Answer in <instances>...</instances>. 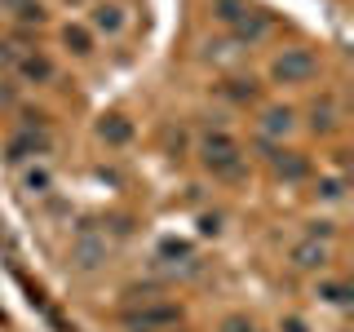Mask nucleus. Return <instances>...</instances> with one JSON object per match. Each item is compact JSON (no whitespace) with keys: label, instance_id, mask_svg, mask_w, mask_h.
I'll use <instances>...</instances> for the list:
<instances>
[{"label":"nucleus","instance_id":"1","mask_svg":"<svg viewBox=\"0 0 354 332\" xmlns=\"http://www.w3.org/2000/svg\"><path fill=\"white\" fill-rule=\"evenodd\" d=\"M195 155H199V164H204L213 177H226V182L243 177V147H239V138L226 124H204L199 129Z\"/></svg>","mask_w":354,"mask_h":332},{"label":"nucleus","instance_id":"2","mask_svg":"<svg viewBox=\"0 0 354 332\" xmlns=\"http://www.w3.org/2000/svg\"><path fill=\"white\" fill-rule=\"evenodd\" d=\"M270 75L279 84H310L319 75V58L310 49H283V53H274Z\"/></svg>","mask_w":354,"mask_h":332},{"label":"nucleus","instance_id":"3","mask_svg":"<svg viewBox=\"0 0 354 332\" xmlns=\"http://www.w3.org/2000/svg\"><path fill=\"white\" fill-rule=\"evenodd\" d=\"M292 129H297V111L292 107H266L257 116L261 142H283V138H292Z\"/></svg>","mask_w":354,"mask_h":332},{"label":"nucleus","instance_id":"4","mask_svg":"<svg viewBox=\"0 0 354 332\" xmlns=\"http://www.w3.org/2000/svg\"><path fill=\"white\" fill-rule=\"evenodd\" d=\"M88 27L97 31V36H124V27H129V14L120 5H93V14H88Z\"/></svg>","mask_w":354,"mask_h":332},{"label":"nucleus","instance_id":"5","mask_svg":"<svg viewBox=\"0 0 354 332\" xmlns=\"http://www.w3.org/2000/svg\"><path fill=\"white\" fill-rule=\"evenodd\" d=\"M288 261H292L297 270H324V266H328V248L319 239H301V243H292Z\"/></svg>","mask_w":354,"mask_h":332},{"label":"nucleus","instance_id":"6","mask_svg":"<svg viewBox=\"0 0 354 332\" xmlns=\"http://www.w3.org/2000/svg\"><path fill=\"white\" fill-rule=\"evenodd\" d=\"M18 75L27 84H49L53 75H58V66L44 58V53H22V58H18Z\"/></svg>","mask_w":354,"mask_h":332},{"label":"nucleus","instance_id":"7","mask_svg":"<svg viewBox=\"0 0 354 332\" xmlns=\"http://www.w3.org/2000/svg\"><path fill=\"white\" fill-rule=\"evenodd\" d=\"M97 261H106V243L93 239V235H80V243L71 248V266L75 270H93Z\"/></svg>","mask_w":354,"mask_h":332},{"label":"nucleus","instance_id":"8","mask_svg":"<svg viewBox=\"0 0 354 332\" xmlns=\"http://www.w3.org/2000/svg\"><path fill=\"white\" fill-rule=\"evenodd\" d=\"M208 9H213V18H217L226 31H235L239 22L252 14V5H248V0H208Z\"/></svg>","mask_w":354,"mask_h":332},{"label":"nucleus","instance_id":"9","mask_svg":"<svg viewBox=\"0 0 354 332\" xmlns=\"http://www.w3.org/2000/svg\"><path fill=\"white\" fill-rule=\"evenodd\" d=\"M18 182H22L27 195H49L53 191V169L49 164H27V169L18 173Z\"/></svg>","mask_w":354,"mask_h":332},{"label":"nucleus","instance_id":"10","mask_svg":"<svg viewBox=\"0 0 354 332\" xmlns=\"http://www.w3.org/2000/svg\"><path fill=\"white\" fill-rule=\"evenodd\" d=\"M97 133H102L111 147H124V142L133 138V124H129L124 116H102V129H97Z\"/></svg>","mask_w":354,"mask_h":332},{"label":"nucleus","instance_id":"11","mask_svg":"<svg viewBox=\"0 0 354 332\" xmlns=\"http://www.w3.org/2000/svg\"><path fill=\"white\" fill-rule=\"evenodd\" d=\"M315 293H319V302H328V306H346L350 302V284H341V279H324Z\"/></svg>","mask_w":354,"mask_h":332},{"label":"nucleus","instance_id":"12","mask_svg":"<svg viewBox=\"0 0 354 332\" xmlns=\"http://www.w3.org/2000/svg\"><path fill=\"white\" fill-rule=\"evenodd\" d=\"M310 116H315V120H310L315 133H332V129H337V102H332V98H324V107H315Z\"/></svg>","mask_w":354,"mask_h":332},{"label":"nucleus","instance_id":"13","mask_svg":"<svg viewBox=\"0 0 354 332\" xmlns=\"http://www.w3.org/2000/svg\"><path fill=\"white\" fill-rule=\"evenodd\" d=\"M62 40H66V49L80 53V58H88V53H93V36H88L84 27H62Z\"/></svg>","mask_w":354,"mask_h":332},{"label":"nucleus","instance_id":"14","mask_svg":"<svg viewBox=\"0 0 354 332\" xmlns=\"http://www.w3.org/2000/svg\"><path fill=\"white\" fill-rule=\"evenodd\" d=\"M319 199H328V204H341V199H346V182H341V177H328V182H319Z\"/></svg>","mask_w":354,"mask_h":332},{"label":"nucleus","instance_id":"15","mask_svg":"<svg viewBox=\"0 0 354 332\" xmlns=\"http://www.w3.org/2000/svg\"><path fill=\"white\" fill-rule=\"evenodd\" d=\"M18 14L14 18H22V22H44V5L36 0V5H31V0H22V5H14Z\"/></svg>","mask_w":354,"mask_h":332},{"label":"nucleus","instance_id":"16","mask_svg":"<svg viewBox=\"0 0 354 332\" xmlns=\"http://www.w3.org/2000/svg\"><path fill=\"white\" fill-rule=\"evenodd\" d=\"M221 332H257V324L248 315H230V319H221Z\"/></svg>","mask_w":354,"mask_h":332},{"label":"nucleus","instance_id":"17","mask_svg":"<svg viewBox=\"0 0 354 332\" xmlns=\"http://www.w3.org/2000/svg\"><path fill=\"white\" fill-rule=\"evenodd\" d=\"M279 332H310V324H306L301 315H283L279 319Z\"/></svg>","mask_w":354,"mask_h":332},{"label":"nucleus","instance_id":"18","mask_svg":"<svg viewBox=\"0 0 354 332\" xmlns=\"http://www.w3.org/2000/svg\"><path fill=\"white\" fill-rule=\"evenodd\" d=\"M0 5H9V9H14V5H22V0H0Z\"/></svg>","mask_w":354,"mask_h":332}]
</instances>
